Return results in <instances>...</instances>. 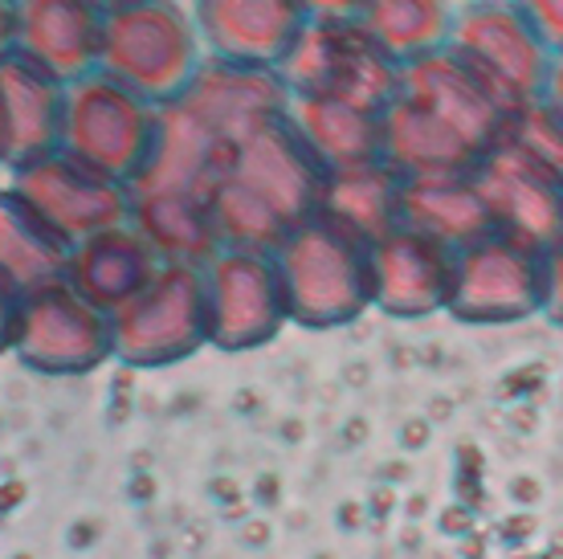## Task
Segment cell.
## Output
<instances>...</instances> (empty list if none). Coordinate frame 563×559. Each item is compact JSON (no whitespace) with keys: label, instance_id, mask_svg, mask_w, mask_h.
<instances>
[{"label":"cell","instance_id":"cell-24","mask_svg":"<svg viewBox=\"0 0 563 559\" xmlns=\"http://www.w3.org/2000/svg\"><path fill=\"white\" fill-rule=\"evenodd\" d=\"M453 13L457 9H450V0H364L360 21L405 66L450 42Z\"/></svg>","mask_w":563,"mask_h":559},{"label":"cell","instance_id":"cell-20","mask_svg":"<svg viewBox=\"0 0 563 559\" xmlns=\"http://www.w3.org/2000/svg\"><path fill=\"white\" fill-rule=\"evenodd\" d=\"M400 224H412V229L445 241L453 250H465L486 233H494L490 205H486V196L474 180V168L405 176Z\"/></svg>","mask_w":563,"mask_h":559},{"label":"cell","instance_id":"cell-19","mask_svg":"<svg viewBox=\"0 0 563 559\" xmlns=\"http://www.w3.org/2000/svg\"><path fill=\"white\" fill-rule=\"evenodd\" d=\"M159 266H164V257H159L152 241L128 221V224H114V229H102L95 238L78 241L70 253L66 278H70L95 307L114 315L131 294H140L143 286L155 278Z\"/></svg>","mask_w":563,"mask_h":559},{"label":"cell","instance_id":"cell-1","mask_svg":"<svg viewBox=\"0 0 563 559\" xmlns=\"http://www.w3.org/2000/svg\"><path fill=\"white\" fill-rule=\"evenodd\" d=\"M327 164L314 155L290 111L254 127L212 188V212L225 245L278 250L298 224L319 212Z\"/></svg>","mask_w":563,"mask_h":559},{"label":"cell","instance_id":"cell-5","mask_svg":"<svg viewBox=\"0 0 563 559\" xmlns=\"http://www.w3.org/2000/svg\"><path fill=\"white\" fill-rule=\"evenodd\" d=\"M159 131V107L114 83L111 74H86L66 90L62 147L119 180L135 184L147 168Z\"/></svg>","mask_w":563,"mask_h":559},{"label":"cell","instance_id":"cell-26","mask_svg":"<svg viewBox=\"0 0 563 559\" xmlns=\"http://www.w3.org/2000/svg\"><path fill=\"white\" fill-rule=\"evenodd\" d=\"M519 9L539 37L551 45V54L563 50V0H510Z\"/></svg>","mask_w":563,"mask_h":559},{"label":"cell","instance_id":"cell-27","mask_svg":"<svg viewBox=\"0 0 563 559\" xmlns=\"http://www.w3.org/2000/svg\"><path fill=\"white\" fill-rule=\"evenodd\" d=\"M543 310L563 327V241L548 250V298H543Z\"/></svg>","mask_w":563,"mask_h":559},{"label":"cell","instance_id":"cell-22","mask_svg":"<svg viewBox=\"0 0 563 559\" xmlns=\"http://www.w3.org/2000/svg\"><path fill=\"white\" fill-rule=\"evenodd\" d=\"M290 119L327 168L376 160L384 140V111L327 95H290Z\"/></svg>","mask_w":563,"mask_h":559},{"label":"cell","instance_id":"cell-12","mask_svg":"<svg viewBox=\"0 0 563 559\" xmlns=\"http://www.w3.org/2000/svg\"><path fill=\"white\" fill-rule=\"evenodd\" d=\"M474 180L490 205L498 233H510L536 250H551L563 241V176L510 135L482 152Z\"/></svg>","mask_w":563,"mask_h":559},{"label":"cell","instance_id":"cell-18","mask_svg":"<svg viewBox=\"0 0 563 559\" xmlns=\"http://www.w3.org/2000/svg\"><path fill=\"white\" fill-rule=\"evenodd\" d=\"M380 155L400 168L405 176H424V172H465L482 160V152L465 140L462 131L437 114L424 98L409 95L405 86L384 107V140Z\"/></svg>","mask_w":563,"mask_h":559},{"label":"cell","instance_id":"cell-4","mask_svg":"<svg viewBox=\"0 0 563 559\" xmlns=\"http://www.w3.org/2000/svg\"><path fill=\"white\" fill-rule=\"evenodd\" d=\"M278 74L290 95L352 98L384 111L400 90L405 66L372 37L360 17H310Z\"/></svg>","mask_w":563,"mask_h":559},{"label":"cell","instance_id":"cell-13","mask_svg":"<svg viewBox=\"0 0 563 559\" xmlns=\"http://www.w3.org/2000/svg\"><path fill=\"white\" fill-rule=\"evenodd\" d=\"M107 9L99 0H4V50L70 86L99 70Z\"/></svg>","mask_w":563,"mask_h":559},{"label":"cell","instance_id":"cell-25","mask_svg":"<svg viewBox=\"0 0 563 559\" xmlns=\"http://www.w3.org/2000/svg\"><path fill=\"white\" fill-rule=\"evenodd\" d=\"M503 135H510L519 147H527L536 160H543L551 172H560L563 176V111L560 107H551L543 95L531 98V102H522V107H515Z\"/></svg>","mask_w":563,"mask_h":559},{"label":"cell","instance_id":"cell-15","mask_svg":"<svg viewBox=\"0 0 563 559\" xmlns=\"http://www.w3.org/2000/svg\"><path fill=\"white\" fill-rule=\"evenodd\" d=\"M66 90L70 86L33 57L16 50L0 54V155L9 172L62 147Z\"/></svg>","mask_w":563,"mask_h":559},{"label":"cell","instance_id":"cell-30","mask_svg":"<svg viewBox=\"0 0 563 559\" xmlns=\"http://www.w3.org/2000/svg\"><path fill=\"white\" fill-rule=\"evenodd\" d=\"M99 4L111 13V9H123V4H140V0H99Z\"/></svg>","mask_w":563,"mask_h":559},{"label":"cell","instance_id":"cell-17","mask_svg":"<svg viewBox=\"0 0 563 559\" xmlns=\"http://www.w3.org/2000/svg\"><path fill=\"white\" fill-rule=\"evenodd\" d=\"M400 86L409 95L424 98L437 114H445L478 152L494 147V143L503 140V131H507L510 107L465 66L462 57L453 54L450 45L405 62Z\"/></svg>","mask_w":563,"mask_h":559},{"label":"cell","instance_id":"cell-21","mask_svg":"<svg viewBox=\"0 0 563 559\" xmlns=\"http://www.w3.org/2000/svg\"><path fill=\"white\" fill-rule=\"evenodd\" d=\"M400 205H405V172L393 168L384 155L327 168L319 212L347 224L352 233L367 238L372 245L400 224Z\"/></svg>","mask_w":563,"mask_h":559},{"label":"cell","instance_id":"cell-23","mask_svg":"<svg viewBox=\"0 0 563 559\" xmlns=\"http://www.w3.org/2000/svg\"><path fill=\"white\" fill-rule=\"evenodd\" d=\"M0 224H4V274H9V291L21 294L42 286V282L66 278L74 245L57 233L54 224L45 221L42 212L29 209L13 188L4 193Z\"/></svg>","mask_w":563,"mask_h":559},{"label":"cell","instance_id":"cell-2","mask_svg":"<svg viewBox=\"0 0 563 559\" xmlns=\"http://www.w3.org/2000/svg\"><path fill=\"white\" fill-rule=\"evenodd\" d=\"M278 270L286 282L290 315L302 327L352 322L367 303H376V253L372 241L347 224L314 212L282 241Z\"/></svg>","mask_w":563,"mask_h":559},{"label":"cell","instance_id":"cell-3","mask_svg":"<svg viewBox=\"0 0 563 559\" xmlns=\"http://www.w3.org/2000/svg\"><path fill=\"white\" fill-rule=\"evenodd\" d=\"M205 57L197 21L176 0H140L107 13L99 70L155 107L180 98Z\"/></svg>","mask_w":563,"mask_h":559},{"label":"cell","instance_id":"cell-7","mask_svg":"<svg viewBox=\"0 0 563 559\" xmlns=\"http://www.w3.org/2000/svg\"><path fill=\"white\" fill-rule=\"evenodd\" d=\"M13 348L25 364L42 372H86L114 355L111 315L95 307L70 278L42 282L13 294Z\"/></svg>","mask_w":563,"mask_h":559},{"label":"cell","instance_id":"cell-10","mask_svg":"<svg viewBox=\"0 0 563 559\" xmlns=\"http://www.w3.org/2000/svg\"><path fill=\"white\" fill-rule=\"evenodd\" d=\"M548 298V250L510 233H486L457 250L450 310L465 322H515L543 310Z\"/></svg>","mask_w":563,"mask_h":559},{"label":"cell","instance_id":"cell-14","mask_svg":"<svg viewBox=\"0 0 563 559\" xmlns=\"http://www.w3.org/2000/svg\"><path fill=\"white\" fill-rule=\"evenodd\" d=\"M205 54L254 70H282V62L310 25L307 0H192Z\"/></svg>","mask_w":563,"mask_h":559},{"label":"cell","instance_id":"cell-9","mask_svg":"<svg viewBox=\"0 0 563 559\" xmlns=\"http://www.w3.org/2000/svg\"><path fill=\"white\" fill-rule=\"evenodd\" d=\"M13 193L29 209L42 212L70 245L131 221V184L86 164L66 147L21 164L13 172Z\"/></svg>","mask_w":563,"mask_h":559},{"label":"cell","instance_id":"cell-29","mask_svg":"<svg viewBox=\"0 0 563 559\" xmlns=\"http://www.w3.org/2000/svg\"><path fill=\"white\" fill-rule=\"evenodd\" d=\"M543 98H548L551 107H560L563 111V50L551 57V70H548V86H543Z\"/></svg>","mask_w":563,"mask_h":559},{"label":"cell","instance_id":"cell-11","mask_svg":"<svg viewBox=\"0 0 563 559\" xmlns=\"http://www.w3.org/2000/svg\"><path fill=\"white\" fill-rule=\"evenodd\" d=\"M209 286V339L217 348H257L282 331L290 315L278 257L269 250H225L205 266Z\"/></svg>","mask_w":563,"mask_h":559},{"label":"cell","instance_id":"cell-16","mask_svg":"<svg viewBox=\"0 0 563 559\" xmlns=\"http://www.w3.org/2000/svg\"><path fill=\"white\" fill-rule=\"evenodd\" d=\"M376 303L393 315H429L450 307L457 278V250L412 224H396L376 245Z\"/></svg>","mask_w":563,"mask_h":559},{"label":"cell","instance_id":"cell-6","mask_svg":"<svg viewBox=\"0 0 563 559\" xmlns=\"http://www.w3.org/2000/svg\"><path fill=\"white\" fill-rule=\"evenodd\" d=\"M114 355L140 368H159L209 343V286L205 266L164 262L140 294L111 315Z\"/></svg>","mask_w":563,"mask_h":559},{"label":"cell","instance_id":"cell-8","mask_svg":"<svg viewBox=\"0 0 563 559\" xmlns=\"http://www.w3.org/2000/svg\"><path fill=\"white\" fill-rule=\"evenodd\" d=\"M510 111L543 95L551 70V45L539 37L531 21L510 0H470L453 13L450 42Z\"/></svg>","mask_w":563,"mask_h":559},{"label":"cell","instance_id":"cell-28","mask_svg":"<svg viewBox=\"0 0 563 559\" xmlns=\"http://www.w3.org/2000/svg\"><path fill=\"white\" fill-rule=\"evenodd\" d=\"M310 17H360L364 0H307Z\"/></svg>","mask_w":563,"mask_h":559}]
</instances>
